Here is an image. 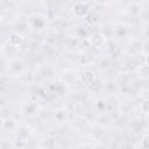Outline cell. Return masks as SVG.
I'll list each match as a JSON object with an SVG mask.
<instances>
[{
  "instance_id": "5",
  "label": "cell",
  "mask_w": 149,
  "mask_h": 149,
  "mask_svg": "<svg viewBox=\"0 0 149 149\" xmlns=\"http://www.w3.org/2000/svg\"><path fill=\"white\" fill-rule=\"evenodd\" d=\"M141 147L143 149H148V147H149V135L148 134H144L142 136V139H141Z\"/></svg>"
},
{
  "instance_id": "6",
  "label": "cell",
  "mask_w": 149,
  "mask_h": 149,
  "mask_svg": "<svg viewBox=\"0 0 149 149\" xmlns=\"http://www.w3.org/2000/svg\"><path fill=\"white\" fill-rule=\"evenodd\" d=\"M148 100H144L143 102H142V105H141V109L144 112V113H147L148 112Z\"/></svg>"
},
{
  "instance_id": "7",
  "label": "cell",
  "mask_w": 149,
  "mask_h": 149,
  "mask_svg": "<svg viewBox=\"0 0 149 149\" xmlns=\"http://www.w3.org/2000/svg\"><path fill=\"white\" fill-rule=\"evenodd\" d=\"M1 49H2V43H1V41H0V51H1Z\"/></svg>"
},
{
  "instance_id": "3",
  "label": "cell",
  "mask_w": 149,
  "mask_h": 149,
  "mask_svg": "<svg viewBox=\"0 0 149 149\" xmlns=\"http://www.w3.org/2000/svg\"><path fill=\"white\" fill-rule=\"evenodd\" d=\"M104 42H105V36H104L102 34H95V35H93V37H92V43H93L95 47H100Z\"/></svg>"
},
{
  "instance_id": "1",
  "label": "cell",
  "mask_w": 149,
  "mask_h": 149,
  "mask_svg": "<svg viewBox=\"0 0 149 149\" xmlns=\"http://www.w3.org/2000/svg\"><path fill=\"white\" fill-rule=\"evenodd\" d=\"M88 5L86 2H77L73 6V14L77 17H84L88 14Z\"/></svg>"
},
{
  "instance_id": "4",
  "label": "cell",
  "mask_w": 149,
  "mask_h": 149,
  "mask_svg": "<svg viewBox=\"0 0 149 149\" xmlns=\"http://www.w3.org/2000/svg\"><path fill=\"white\" fill-rule=\"evenodd\" d=\"M9 42H10V44H13V45H19V44L22 42V37H21L19 34H13V35L9 37Z\"/></svg>"
},
{
  "instance_id": "2",
  "label": "cell",
  "mask_w": 149,
  "mask_h": 149,
  "mask_svg": "<svg viewBox=\"0 0 149 149\" xmlns=\"http://www.w3.org/2000/svg\"><path fill=\"white\" fill-rule=\"evenodd\" d=\"M81 80L85 85H91L94 80V73L92 71H85L81 74Z\"/></svg>"
}]
</instances>
